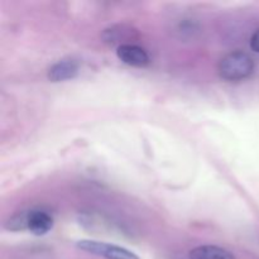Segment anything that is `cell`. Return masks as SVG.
I'll use <instances>...</instances> for the list:
<instances>
[{"label": "cell", "mask_w": 259, "mask_h": 259, "mask_svg": "<svg viewBox=\"0 0 259 259\" xmlns=\"http://www.w3.org/2000/svg\"><path fill=\"white\" fill-rule=\"evenodd\" d=\"M254 60L244 51H232L220 58L218 63V73L229 82H239L250 77L254 72Z\"/></svg>", "instance_id": "1"}, {"label": "cell", "mask_w": 259, "mask_h": 259, "mask_svg": "<svg viewBox=\"0 0 259 259\" xmlns=\"http://www.w3.org/2000/svg\"><path fill=\"white\" fill-rule=\"evenodd\" d=\"M76 247L78 249L83 250V252H88L94 255H99V257H103L105 259H139L136 253L126 249V248L119 247V245L115 244H109V243L98 242V240H78L76 243Z\"/></svg>", "instance_id": "2"}, {"label": "cell", "mask_w": 259, "mask_h": 259, "mask_svg": "<svg viewBox=\"0 0 259 259\" xmlns=\"http://www.w3.org/2000/svg\"><path fill=\"white\" fill-rule=\"evenodd\" d=\"M116 56L121 62L133 67H146L151 62L148 53L144 48L131 43L119 46L116 50Z\"/></svg>", "instance_id": "3"}, {"label": "cell", "mask_w": 259, "mask_h": 259, "mask_svg": "<svg viewBox=\"0 0 259 259\" xmlns=\"http://www.w3.org/2000/svg\"><path fill=\"white\" fill-rule=\"evenodd\" d=\"M78 73V62L73 58H63L52 65L48 70V78L52 82H61V81L71 80L76 77Z\"/></svg>", "instance_id": "4"}, {"label": "cell", "mask_w": 259, "mask_h": 259, "mask_svg": "<svg viewBox=\"0 0 259 259\" xmlns=\"http://www.w3.org/2000/svg\"><path fill=\"white\" fill-rule=\"evenodd\" d=\"M53 228V218L43 210L33 209L28 211L27 229L34 235H45Z\"/></svg>", "instance_id": "5"}, {"label": "cell", "mask_w": 259, "mask_h": 259, "mask_svg": "<svg viewBox=\"0 0 259 259\" xmlns=\"http://www.w3.org/2000/svg\"><path fill=\"white\" fill-rule=\"evenodd\" d=\"M190 259H237L228 249L218 245H199L190 250Z\"/></svg>", "instance_id": "6"}, {"label": "cell", "mask_w": 259, "mask_h": 259, "mask_svg": "<svg viewBox=\"0 0 259 259\" xmlns=\"http://www.w3.org/2000/svg\"><path fill=\"white\" fill-rule=\"evenodd\" d=\"M27 215L28 211L19 212V214L14 215L12 219H9L5 224V229L10 230V232H19V230L27 229Z\"/></svg>", "instance_id": "7"}, {"label": "cell", "mask_w": 259, "mask_h": 259, "mask_svg": "<svg viewBox=\"0 0 259 259\" xmlns=\"http://www.w3.org/2000/svg\"><path fill=\"white\" fill-rule=\"evenodd\" d=\"M250 48L254 52L259 53V29L255 30L252 34V37H250Z\"/></svg>", "instance_id": "8"}]
</instances>
